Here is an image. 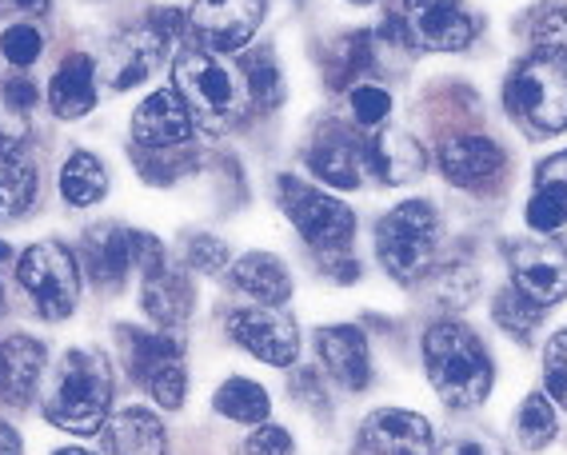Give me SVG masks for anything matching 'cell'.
<instances>
[{
    "label": "cell",
    "mask_w": 567,
    "mask_h": 455,
    "mask_svg": "<svg viewBox=\"0 0 567 455\" xmlns=\"http://www.w3.org/2000/svg\"><path fill=\"white\" fill-rule=\"evenodd\" d=\"M424 368L436 395L452 407H476L492 392V360L464 324H432L424 335Z\"/></svg>",
    "instance_id": "6da1fadb"
},
{
    "label": "cell",
    "mask_w": 567,
    "mask_h": 455,
    "mask_svg": "<svg viewBox=\"0 0 567 455\" xmlns=\"http://www.w3.org/2000/svg\"><path fill=\"white\" fill-rule=\"evenodd\" d=\"M112 404V372L104 364V355L96 352H69L56 375L44 415L49 424L64 427L72 435H92L101 432L109 420Z\"/></svg>",
    "instance_id": "7a4b0ae2"
},
{
    "label": "cell",
    "mask_w": 567,
    "mask_h": 455,
    "mask_svg": "<svg viewBox=\"0 0 567 455\" xmlns=\"http://www.w3.org/2000/svg\"><path fill=\"white\" fill-rule=\"evenodd\" d=\"M440 248V216L427 200H404L375 228V252L395 280H420Z\"/></svg>",
    "instance_id": "3957f363"
},
{
    "label": "cell",
    "mask_w": 567,
    "mask_h": 455,
    "mask_svg": "<svg viewBox=\"0 0 567 455\" xmlns=\"http://www.w3.org/2000/svg\"><path fill=\"white\" fill-rule=\"evenodd\" d=\"M512 108L519 112V121L539 136H556L567 132V61L564 56H547V52H532L512 76Z\"/></svg>",
    "instance_id": "277c9868"
},
{
    "label": "cell",
    "mask_w": 567,
    "mask_h": 455,
    "mask_svg": "<svg viewBox=\"0 0 567 455\" xmlns=\"http://www.w3.org/2000/svg\"><path fill=\"white\" fill-rule=\"evenodd\" d=\"M280 208L288 213V220L296 224L300 240L320 248L328 256H340L352 244L355 236V216L344 200L324 196L300 184L296 176H284L280 180Z\"/></svg>",
    "instance_id": "5b68a950"
},
{
    "label": "cell",
    "mask_w": 567,
    "mask_h": 455,
    "mask_svg": "<svg viewBox=\"0 0 567 455\" xmlns=\"http://www.w3.org/2000/svg\"><path fill=\"white\" fill-rule=\"evenodd\" d=\"M17 280L24 283V292L32 296V303L41 308V316L49 320H64L76 308L81 296V268L76 256L56 240L32 244L29 252L17 260Z\"/></svg>",
    "instance_id": "8992f818"
},
{
    "label": "cell",
    "mask_w": 567,
    "mask_h": 455,
    "mask_svg": "<svg viewBox=\"0 0 567 455\" xmlns=\"http://www.w3.org/2000/svg\"><path fill=\"white\" fill-rule=\"evenodd\" d=\"M176 92L188 104L193 121L204 124H228L240 108V92H236V76L216 61L213 52H184L176 56Z\"/></svg>",
    "instance_id": "52a82bcc"
},
{
    "label": "cell",
    "mask_w": 567,
    "mask_h": 455,
    "mask_svg": "<svg viewBox=\"0 0 567 455\" xmlns=\"http://www.w3.org/2000/svg\"><path fill=\"white\" fill-rule=\"evenodd\" d=\"M507 263L516 292H524L539 308H551L567 296V256L559 244L544 240H516L507 244Z\"/></svg>",
    "instance_id": "ba28073f"
},
{
    "label": "cell",
    "mask_w": 567,
    "mask_h": 455,
    "mask_svg": "<svg viewBox=\"0 0 567 455\" xmlns=\"http://www.w3.org/2000/svg\"><path fill=\"white\" fill-rule=\"evenodd\" d=\"M264 21V0H196L193 24L196 41L208 52H240Z\"/></svg>",
    "instance_id": "9c48e42d"
},
{
    "label": "cell",
    "mask_w": 567,
    "mask_h": 455,
    "mask_svg": "<svg viewBox=\"0 0 567 455\" xmlns=\"http://www.w3.org/2000/svg\"><path fill=\"white\" fill-rule=\"evenodd\" d=\"M404 29L408 41L427 52H460L476 37L460 0H404Z\"/></svg>",
    "instance_id": "30bf717a"
},
{
    "label": "cell",
    "mask_w": 567,
    "mask_h": 455,
    "mask_svg": "<svg viewBox=\"0 0 567 455\" xmlns=\"http://www.w3.org/2000/svg\"><path fill=\"white\" fill-rule=\"evenodd\" d=\"M132 340V375L148 387L161 407H181L184 392H188V372H184L181 348L164 335H144V332H128Z\"/></svg>",
    "instance_id": "8fae6325"
},
{
    "label": "cell",
    "mask_w": 567,
    "mask_h": 455,
    "mask_svg": "<svg viewBox=\"0 0 567 455\" xmlns=\"http://www.w3.org/2000/svg\"><path fill=\"white\" fill-rule=\"evenodd\" d=\"M228 332H233V340L244 352H252L256 360H264V364H272V368H288L296 355H300L296 324H288L272 308H244V312H233Z\"/></svg>",
    "instance_id": "7c38bea8"
},
{
    "label": "cell",
    "mask_w": 567,
    "mask_h": 455,
    "mask_svg": "<svg viewBox=\"0 0 567 455\" xmlns=\"http://www.w3.org/2000/svg\"><path fill=\"white\" fill-rule=\"evenodd\" d=\"M364 447L375 455H432L436 435L424 415L404 412V407H384L364 420Z\"/></svg>",
    "instance_id": "4fadbf2b"
},
{
    "label": "cell",
    "mask_w": 567,
    "mask_h": 455,
    "mask_svg": "<svg viewBox=\"0 0 567 455\" xmlns=\"http://www.w3.org/2000/svg\"><path fill=\"white\" fill-rule=\"evenodd\" d=\"M193 112L181 101L176 89H156L141 108L132 112V136L148 148H173L193 136Z\"/></svg>",
    "instance_id": "5bb4252c"
},
{
    "label": "cell",
    "mask_w": 567,
    "mask_h": 455,
    "mask_svg": "<svg viewBox=\"0 0 567 455\" xmlns=\"http://www.w3.org/2000/svg\"><path fill=\"white\" fill-rule=\"evenodd\" d=\"M440 173L460 188H484L504 173V148L487 136H447L440 144Z\"/></svg>",
    "instance_id": "9a60e30c"
},
{
    "label": "cell",
    "mask_w": 567,
    "mask_h": 455,
    "mask_svg": "<svg viewBox=\"0 0 567 455\" xmlns=\"http://www.w3.org/2000/svg\"><path fill=\"white\" fill-rule=\"evenodd\" d=\"M44 375V344L32 335H9L0 340V400L24 407L37 395Z\"/></svg>",
    "instance_id": "2e32d148"
},
{
    "label": "cell",
    "mask_w": 567,
    "mask_h": 455,
    "mask_svg": "<svg viewBox=\"0 0 567 455\" xmlns=\"http://www.w3.org/2000/svg\"><path fill=\"white\" fill-rule=\"evenodd\" d=\"M316 348H320L324 368L348 392H364L368 380H372V360H368V340L360 328H320L316 332Z\"/></svg>",
    "instance_id": "e0dca14e"
},
{
    "label": "cell",
    "mask_w": 567,
    "mask_h": 455,
    "mask_svg": "<svg viewBox=\"0 0 567 455\" xmlns=\"http://www.w3.org/2000/svg\"><path fill=\"white\" fill-rule=\"evenodd\" d=\"M364 164L384 184H412L424 176V148L404 128H380L364 144Z\"/></svg>",
    "instance_id": "ac0fdd59"
},
{
    "label": "cell",
    "mask_w": 567,
    "mask_h": 455,
    "mask_svg": "<svg viewBox=\"0 0 567 455\" xmlns=\"http://www.w3.org/2000/svg\"><path fill=\"white\" fill-rule=\"evenodd\" d=\"M49 104L61 121H76V116L92 112V104H96V64L89 56H81V52H72L52 76Z\"/></svg>",
    "instance_id": "d6986e66"
},
{
    "label": "cell",
    "mask_w": 567,
    "mask_h": 455,
    "mask_svg": "<svg viewBox=\"0 0 567 455\" xmlns=\"http://www.w3.org/2000/svg\"><path fill=\"white\" fill-rule=\"evenodd\" d=\"M308 168H312L328 188H355V184L364 180V148L352 144L348 136L340 132H328L324 141H316L312 152H308Z\"/></svg>",
    "instance_id": "ffe728a7"
},
{
    "label": "cell",
    "mask_w": 567,
    "mask_h": 455,
    "mask_svg": "<svg viewBox=\"0 0 567 455\" xmlns=\"http://www.w3.org/2000/svg\"><path fill=\"white\" fill-rule=\"evenodd\" d=\"M84 260H89L92 280L104 283V288H116L132 268V232H124L116 224L92 228L84 236Z\"/></svg>",
    "instance_id": "44dd1931"
},
{
    "label": "cell",
    "mask_w": 567,
    "mask_h": 455,
    "mask_svg": "<svg viewBox=\"0 0 567 455\" xmlns=\"http://www.w3.org/2000/svg\"><path fill=\"white\" fill-rule=\"evenodd\" d=\"M233 280L244 296H252L260 308H276V303H288L292 296V280L284 272V263L268 252H248L236 260Z\"/></svg>",
    "instance_id": "7402d4cb"
},
{
    "label": "cell",
    "mask_w": 567,
    "mask_h": 455,
    "mask_svg": "<svg viewBox=\"0 0 567 455\" xmlns=\"http://www.w3.org/2000/svg\"><path fill=\"white\" fill-rule=\"evenodd\" d=\"M104 440H109L112 455H164V447H168L161 420L144 407H124L121 415H112Z\"/></svg>",
    "instance_id": "603a6c76"
},
{
    "label": "cell",
    "mask_w": 567,
    "mask_h": 455,
    "mask_svg": "<svg viewBox=\"0 0 567 455\" xmlns=\"http://www.w3.org/2000/svg\"><path fill=\"white\" fill-rule=\"evenodd\" d=\"M168 32L153 29V32H132L116 44V72H112V89L124 92L132 84H141L148 72H153V61H161L164 49H168Z\"/></svg>",
    "instance_id": "cb8c5ba5"
},
{
    "label": "cell",
    "mask_w": 567,
    "mask_h": 455,
    "mask_svg": "<svg viewBox=\"0 0 567 455\" xmlns=\"http://www.w3.org/2000/svg\"><path fill=\"white\" fill-rule=\"evenodd\" d=\"M37 200V168L21 152L0 144V220H17Z\"/></svg>",
    "instance_id": "d4e9b609"
},
{
    "label": "cell",
    "mask_w": 567,
    "mask_h": 455,
    "mask_svg": "<svg viewBox=\"0 0 567 455\" xmlns=\"http://www.w3.org/2000/svg\"><path fill=\"white\" fill-rule=\"evenodd\" d=\"M109 193V173H104L101 156L92 152H72L69 164L61 168V196L72 208H89V204H101Z\"/></svg>",
    "instance_id": "484cf974"
},
{
    "label": "cell",
    "mask_w": 567,
    "mask_h": 455,
    "mask_svg": "<svg viewBox=\"0 0 567 455\" xmlns=\"http://www.w3.org/2000/svg\"><path fill=\"white\" fill-rule=\"evenodd\" d=\"M216 412L224 415V420H233V424H244V427H260L264 420H268V392H264L260 384H252V380H240V375H233L228 384H220V392H216Z\"/></svg>",
    "instance_id": "4316f807"
},
{
    "label": "cell",
    "mask_w": 567,
    "mask_h": 455,
    "mask_svg": "<svg viewBox=\"0 0 567 455\" xmlns=\"http://www.w3.org/2000/svg\"><path fill=\"white\" fill-rule=\"evenodd\" d=\"M144 312L153 316L156 324H181L184 316L193 312V288L184 283V276H153L144 283Z\"/></svg>",
    "instance_id": "83f0119b"
},
{
    "label": "cell",
    "mask_w": 567,
    "mask_h": 455,
    "mask_svg": "<svg viewBox=\"0 0 567 455\" xmlns=\"http://www.w3.org/2000/svg\"><path fill=\"white\" fill-rule=\"evenodd\" d=\"M516 432H519V444H524L527 452H544V447L556 440L559 420H556V407H551L547 395H539V392L527 395L524 407H519Z\"/></svg>",
    "instance_id": "f1b7e54d"
},
{
    "label": "cell",
    "mask_w": 567,
    "mask_h": 455,
    "mask_svg": "<svg viewBox=\"0 0 567 455\" xmlns=\"http://www.w3.org/2000/svg\"><path fill=\"white\" fill-rule=\"evenodd\" d=\"M244 84H248V96H252L260 108H276L280 104V72H276L272 49H252L240 64Z\"/></svg>",
    "instance_id": "f546056e"
},
{
    "label": "cell",
    "mask_w": 567,
    "mask_h": 455,
    "mask_svg": "<svg viewBox=\"0 0 567 455\" xmlns=\"http://www.w3.org/2000/svg\"><path fill=\"white\" fill-rule=\"evenodd\" d=\"M532 44L536 52L547 56H564L567 61V9L564 4H551L536 17V29H532Z\"/></svg>",
    "instance_id": "4dcf8cb0"
},
{
    "label": "cell",
    "mask_w": 567,
    "mask_h": 455,
    "mask_svg": "<svg viewBox=\"0 0 567 455\" xmlns=\"http://www.w3.org/2000/svg\"><path fill=\"white\" fill-rule=\"evenodd\" d=\"M536 320H539V303H532L524 292H504L496 300V324L504 328V332L524 340V335L536 328Z\"/></svg>",
    "instance_id": "1f68e13d"
},
{
    "label": "cell",
    "mask_w": 567,
    "mask_h": 455,
    "mask_svg": "<svg viewBox=\"0 0 567 455\" xmlns=\"http://www.w3.org/2000/svg\"><path fill=\"white\" fill-rule=\"evenodd\" d=\"M348 104H352L355 124H364V128H380V124L392 116V96H388V89H380V84H360V89H352Z\"/></svg>",
    "instance_id": "d6a6232c"
},
{
    "label": "cell",
    "mask_w": 567,
    "mask_h": 455,
    "mask_svg": "<svg viewBox=\"0 0 567 455\" xmlns=\"http://www.w3.org/2000/svg\"><path fill=\"white\" fill-rule=\"evenodd\" d=\"M544 387L556 404L567 407V328L551 335L544 348Z\"/></svg>",
    "instance_id": "836d02e7"
},
{
    "label": "cell",
    "mask_w": 567,
    "mask_h": 455,
    "mask_svg": "<svg viewBox=\"0 0 567 455\" xmlns=\"http://www.w3.org/2000/svg\"><path fill=\"white\" fill-rule=\"evenodd\" d=\"M41 49H44V37L32 29V24H12V29L0 37V52H4V61L17 64V69H29V64H37Z\"/></svg>",
    "instance_id": "e575fe53"
},
{
    "label": "cell",
    "mask_w": 567,
    "mask_h": 455,
    "mask_svg": "<svg viewBox=\"0 0 567 455\" xmlns=\"http://www.w3.org/2000/svg\"><path fill=\"white\" fill-rule=\"evenodd\" d=\"M536 193L547 196L559 213L567 216V152H556L551 161H544L536 168Z\"/></svg>",
    "instance_id": "d590c367"
},
{
    "label": "cell",
    "mask_w": 567,
    "mask_h": 455,
    "mask_svg": "<svg viewBox=\"0 0 567 455\" xmlns=\"http://www.w3.org/2000/svg\"><path fill=\"white\" fill-rule=\"evenodd\" d=\"M188 263L204 276H220L228 268V244L216 240V236H196L188 244Z\"/></svg>",
    "instance_id": "8d00e7d4"
},
{
    "label": "cell",
    "mask_w": 567,
    "mask_h": 455,
    "mask_svg": "<svg viewBox=\"0 0 567 455\" xmlns=\"http://www.w3.org/2000/svg\"><path fill=\"white\" fill-rule=\"evenodd\" d=\"M244 455H296V444H292V435L284 432V427L260 424L252 435H248Z\"/></svg>",
    "instance_id": "74e56055"
},
{
    "label": "cell",
    "mask_w": 567,
    "mask_h": 455,
    "mask_svg": "<svg viewBox=\"0 0 567 455\" xmlns=\"http://www.w3.org/2000/svg\"><path fill=\"white\" fill-rule=\"evenodd\" d=\"M132 260L141 263L148 280H153V276H161L164 272V248H161V240H156V236H148V232H132Z\"/></svg>",
    "instance_id": "f35d334b"
},
{
    "label": "cell",
    "mask_w": 567,
    "mask_h": 455,
    "mask_svg": "<svg viewBox=\"0 0 567 455\" xmlns=\"http://www.w3.org/2000/svg\"><path fill=\"white\" fill-rule=\"evenodd\" d=\"M440 455H507V452L496 440H487V435H480V432H467V435H456V440H447Z\"/></svg>",
    "instance_id": "ab89813d"
},
{
    "label": "cell",
    "mask_w": 567,
    "mask_h": 455,
    "mask_svg": "<svg viewBox=\"0 0 567 455\" xmlns=\"http://www.w3.org/2000/svg\"><path fill=\"white\" fill-rule=\"evenodd\" d=\"M4 101H9L17 112H29L32 104H37V92H32L29 81H9L4 84Z\"/></svg>",
    "instance_id": "60d3db41"
},
{
    "label": "cell",
    "mask_w": 567,
    "mask_h": 455,
    "mask_svg": "<svg viewBox=\"0 0 567 455\" xmlns=\"http://www.w3.org/2000/svg\"><path fill=\"white\" fill-rule=\"evenodd\" d=\"M24 447H21V435L12 432L9 424H0V455H21Z\"/></svg>",
    "instance_id": "b9f144b4"
},
{
    "label": "cell",
    "mask_w": 567,
    "mask_h": 455,
    "mask_svg": "<svg viewBox=\"0 0 567 455\" xmlns=\"http://www.w3.org/2000/svg\"><path fill=\"white\" fill-rule=\"evenodd\" d=\"M0 9H9V12H44V9H49V0H0Z\"/></svg>",
    "instance_id": "7bdbcfd3"
},
{
    "label": "cell",
    "mask_w": 567,
    "mask_h": 455,
    "mask_svg": "<svg viewBox=\"0 0 567 455\" xmlns=\"http://www.w3.org/2000/svg\"><path fill=\"white\" fill-rule=\"evenodd\" d=\"M52 455H92V452H84V447H61V452H52Z\"/></svg>",
    "instance_id": "ee69618b"
},
{
    "label": "cell",
    "mask_w": 567,
    "mask_h": 455,
    "mask_svg": "<svg viewBox=\"0 0 567 455\" xmlns=\"http://www.w3.org/2000/svg\"><path fill=\"white\" fill-rule=\"evenodd\" d=\"M9 260V244H0V263Z\"/></svg>",
    "instance_id": "f6af8a7d"
},
{
    "label": "cell",
    "mask_w": 567,
    "mask_h": 455,
    "mask_svg": "<svg viewBox=\"0 0 567 455\" xmlns=\"http://www.w3.org/2000/svg\"><path fill=\"white\" fill-rule=\"evenodd\" d=\"M352 4H372V0H352Z\"/></svg>",
    "instance_id": "bcb514c9"
},
{
    "label": "cell",
    "mask_w": 567,
    "mask_h": 455,
    "mask_svg": "<svg viewBox=\"0 0 567 455\" xmlns=\"http://www.w3.org/2000/svg\"><path fill=\"white\" fill-rule=\"evenodd\" d=\"M0 303H4V296H0Z\"/></svg>",
    "instance_id": "7dc6e473"
}]
</instances>
